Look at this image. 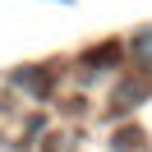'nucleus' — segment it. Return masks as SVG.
<instances>
[{
	"mask_svg": "<svg viewBox=\"0 0 152 152\" xmlns=\"http://www.w3.org/2000/svg\"><path fill=\"white\" fill-rule=\"evenodd\" d=\"M120 46H124L129 69H134L138 78H148V83H152V23H138V28L120 42Z\"/></svg>",
	"mask_w": 152,
	"mask_h": 152,
	"instance_id": "obj_1",
	"label": "nucleus"
},
{
	"mask_svg": "<svg viewBox=\"0 0 152 152\" xmlns=\"http://www.w3.org/2000/svg\"><path fill=\"white\" fill-rule=\"evenodd\" d=\"M51 5H74V0H51Z\"/></svg>",
	"mask_w": 152,
	"mask_h": 152,
	"instance_id": "obj_3",
	"label": "nucleus"
},
{
	"mask_svg": "<svg viewBox=\"0 0 152 152\" xmlns=\"http://www.w3.org/2000/svg\"><path fill=\"white\" fill-rule=\"evenodd\" d=\"M10 83L19 88L23 97H32V102H42V97L51 92V74H46L42 65H19V69L10 74Z\"/></svg>",
	"mask_w": 152,
	"mask_h": 152,
	"instance_id": "obj_2",
	"label": "nucleus"
}]
</instances>
